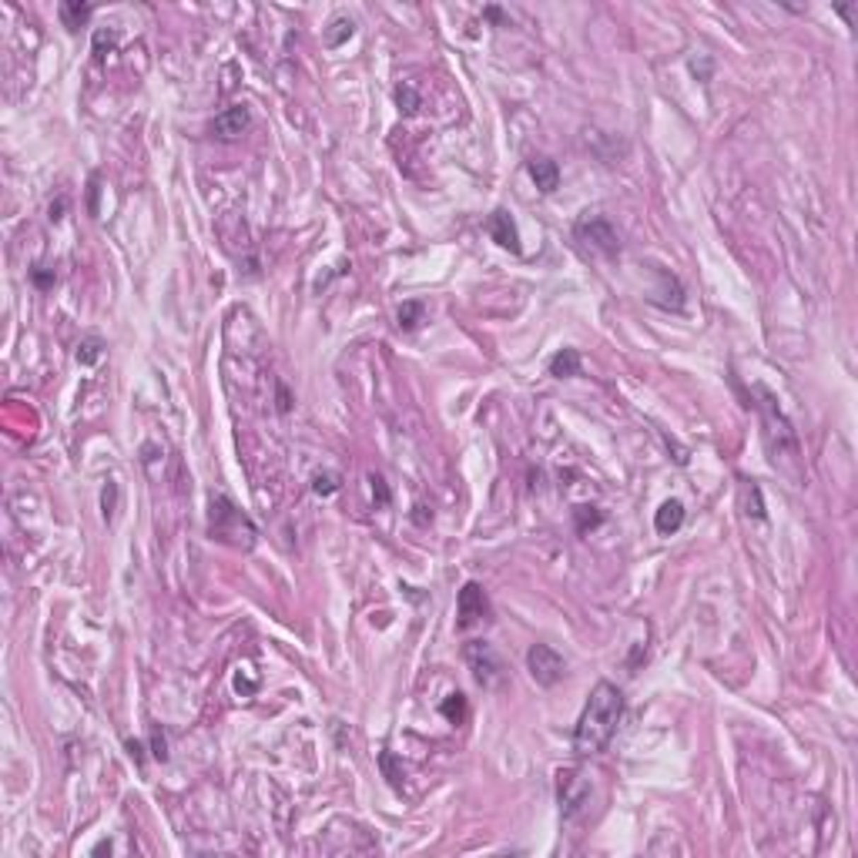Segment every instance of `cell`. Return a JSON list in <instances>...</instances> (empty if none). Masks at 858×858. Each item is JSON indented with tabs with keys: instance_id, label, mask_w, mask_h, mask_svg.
<instances>
[{
	"instance_id": "1",
	"label": "cell",
	"mask_w": 858,
	"mask_h": 858,
	"mask_svg": "<svg viewBox=\"0 0 858 858\" xmlns=\"http://www.w3.org/2000/svg\"><path fill=\"white\" fill-rule=\"evenodd\" d=\"M620 717H624V694H620L617 684L601 680L590 691L587 705H584V714H580V721H576V728H574V751L580 758L601 755L603 748L610 744V738H614Z\"/></svg>"
},
{
	"instance_id": "2",
	"label": "cell",
	"mask_w": 858,
	"mask_h": 858,
	"mask_svg": "<svg viewBox=\"0 0 858 858\" xmlns=\"http://www.w3.org/2000/svg\"><path fill=\"white\" fill-rule=\"evenodd\" d=\"M208 526H211V537H218L221 543H231L238 550H248L255 543V526H252V520L242 510H235L231 500H225V497H215L211 500Z\"/></svg>"
},
{
	"instance_id": "3",
	"label": "cell",
	"mask_w": 858,
	"mask_h": 858,
	"mask_svg": "<svg viewBox=\"0 0 858 858\" xmlns=\"http://www.w3.org/2000/svg\"><path fill=\"white\" fill-rule=\"evenodd\" d=\"M574 238L580 245H587L590 252H597V255H617L620 252V238H617L614 225L607 221L603 215H584L576 218L574 225Z\"/></svg>"
},
{
	"instance_id": "4",
	"label": "cell",
	"mask_w": 858,
	"mask_h": 858,
	"mask_svg": "<svg viewBox=\"0 0 858 858\" xmlns=\"http://www.w3.org/2000/svg\"><path fill=\"white\" fill-rule=\"evenodd\" d=\"M463 657H466V664H470V671H473V678L480 680L483 688H500L503 684V678H506L503 661L497 657V651H493L487 641H470L466 644V651H463Z\"/></svg>"
},
{
	"instance_id": "5",
	"label": "cell",
	"mask_w": 858,
	"mask_h": 858,
	"mask_svg": "<svg viewBox=\"0 0 858 858\" xmlns=\"http://www.w3.org/2000/svg\"><path fill=\"white\" fill-rule=\"evenodd\" d=\"M557 801H560L564 818H576L590 805V782L574 768L560 771L557 775Z\"/></svg>"
},
{
	"instance_id": "6",
	"label": "cell",
	"mask_w": 858,
	"mask_h": 858,
	"mask_svg": "<svg viewBox=\"0 0 858 858\" xmlns=\"http://www.w3.org/2000/svg\"><path fill=\"white\" fill-rule=\"evenodd\" d=\"M526 671H530V678L537 680L540 688H553L567 674V664L550 644H533L526 651Z\"/></svg>"
},
{
	"instance_id": "7",
	"label": "cell",
	"mask_w": 858,
	"mask_h": 858,
	"mask_svg": "<svg viewBox=\"0 0 858 858\" xmlns=\"http://www.w3.org/2000/svg\"><path fill=\"white\" fill-rule=\"evenodd\" d=\"M456 627L460 630H470L473 624H483V620H489V601L487 593H483V587L480 584H466V587L460 590V597H456Z\"/></svg>"
},
{
	"instance_id": "8",
	"label": "cell",
	"mask_w": 858,
	"mask_h": 858,
	"mask_svg": "<svg viewBox=\"0 0 858 858\" xmlns=\"http://www.w3.org/2000/svg\"><path fill=\"white\" fill-rule=\"evenodd\" d=\"M248 121H252L248 108H245V104H231V108H225L221 115H215V121H211V134L221 138V141H231V138H238V134L248 128Z\"/></svg>"
},
{
	"instance_id": "9",
	"label": "cell",
	"mask_w": 858,
	"mask_h": 858,
	"mask_svg": "<svg viewBox=\"0 0 858 858\" xmlns=\"http://www.w3.org/2000/svg\"><path fill=\"white\" fill-rule=\"evenodd\" d=\"M487 231H489V238L500 245V248H510L513 255L520 252V231H516V221L510 218V211L497 208V211L489 215V221H487Z\"/></svg>"
},
{
	"instance_id": "10",
	"label": "cell",
	"mask_w": 858,
	"mask_h": 858,
	"mask_svg": "<svg viewBox=\"0 0 858 858\" xmlns=\"http://www.w3.org/2000/svg\"><path fill=\"white\" fill-rule=\"evenodd\" d=\"M526 171H530V178L537 181V188L543 195H550V192L560 188V168H557L553 158H530Z\"/></svg>"
},
{
	"instance_id": "11",
	"label": "cell",
	"mask_w": 858,
	"mask_h": 858,
	"mask_svg": "<svg viewBox=\"0 0 858 858\" xmlns=\"http://www.w3.org/2000/svg\"><path fill=\"white\" fill-rule=\"evenodd\" d=\"M680 523H684V503L680 500L661 503V510L654 513V526H657V533H664V537L678 533Z\"/></svg>"
},
{
	"instance_id": "12",
	"label": "cell",
	"mask_w": 858,
	"mask_h": 858,
	"mask_svg": "<svg viewBox=\"0 0 858 858\" xmlns=\"http://www.w3.org/2000/svg\"><path fill=\"white\" fill-rule=\"evenodd\" d=\"M576 372H580V352L576 349H560L550 359V376H557V379H570Z\"/></svg>"
},
{
	"instance_id": "13",
	"label": "cell",
	"mask_w": 858,
	"mask_h": 858,
	"mask_svg": "<svg viewBox=\"0 0 858 858\" xmlns=\"http://www.w3.org/2000/svg\"><path fill=\"white\" fill-rule=\"evenodd\" d=\"M91 4H81V0H67V4H61V21H64L67 30H77V27L84 24L91 17Z\"/></svg>"
},
{
	"instance_id": "14",
	"label": "cell",
	"mask_w": 858,
	"mask_h": 858,
	"mask_svg": "<svg viewBox=\"0 0 858 858\" xmlns=\"http://www.w3.org/2000/svg\"><path fill=\"white\" fill-rule=\"evenodd\" d=\"M101 349H104V342L98 339V335H88L81 346H77V352H74V359H77V366H94L98 359H101Z\"/></svg>"
},
{
	"instance_id": "15",
	"label": "cell",
	"mask_w": 858,
	"mask_h": 858,
	"mask_svg": "<svg viewBox=\"0 0 858 858\" xmlns=\"http://www.w3.org/2000/svg\"><path fill=\"white\" fill-rule=\"evenodd\" d=\"M342 489V480H339V473H315L312 476V493H319V497H332V493H339Z\"/></svg>"
},
{
	"instance_id": "16",
	"label": "cell",
	"mask_w": 858,
	"mask_h": 858,
	"mask_svg": "<svg viewBox=\"0 0 858 858\" xmlns=\"http://www.w3.org/2000/svg\"><path fill=\"white\" fill-rule=\"evenodd\" d=\"M423 322V302H402L399 306V329H416Z\"/></svg>"
},
{
	"instance_id": "17",
	"label": "cell",
	"mask_w": 858,
	"mask_h": 858,
	"mask_svg": "<svg viewBox=\"0 0 858 858\" xmlns=\"http://www.w3.org/2000/svg\"><path fill=\"white\" fill-rule=\"evenodd\" d=\"M396 104H399L402 115H416V111H419V94H416V88H412V84H399Z\"/></svg>"
},
{
	"instance_id": "18",
	"label": "cell",
	"mask_w": 858,
	"mask_h": 858,
	"mask_svg": "<svg viewBox=\"0 0 858 858\" xmlns=\"http://www.w3.org/2000/svg\"><path fill=\"white\" fill-rule=\"evenodd\" d=\"M332 27H335V30H329V34H325V44H329V47H339L346 37H352V34H356V24H352L349 17H339V21H332Z\"/></svg>"
},
{
	"instance_id": "19",
	"label": "cell",
	"mask_w": 858,
	"mask_h": 858,
	"mask_svg": "<svg viewBox=\"0 0 858 858\" xmlns=\"http://www.w3.org/2000/svg\"><path fill=\"white\" fill-rule=\"evenodd\" d=\"M443 714H446L453 724H463V717H466V697H463V694H449L446 701H443Z\"/></svg>"
},
{
	"instance_id": "20",
	"label": "cell",
	"mask_w": 858,
	"mask_h": 858,
	"mask_svg": "<svg viewBox=\"0 0 858 858\" xmlns=\"http://www.w3.org/2000/svg\"><path fill=\"white\" fill-rule=\"evenodd\" d=\"M603 520V513L601 510H593V506H580L576 510V526L580 530H587V526H597Z\"/></svg>"
},
{
	"instance_id": "21",
	"label": "cell",
	"mask_w": 858,
	"mask_h": 858,
	"mask_svg": "<svg viewBox=\"0 0 858 858\" xmlns=\"http://www.w3.org/2000/svg\"><path fill=\"white\" fill-rule=\"evenodd\" d=\"M369 483H372V493L379 497V506H385V503H389V487H385V480H383V476L372 473V476H369Z\"/></svg>"
},
{
	"instance_id": "22",
	"label": "cell",
	"mask_w": 858,
	"mask_h": 858,
	"mask_svg": "<svg viewBox=\"0 0 858 858\" xmlns=\"http://www.w3.org/2000/svg\"><path fill=\"white\" fill-rule=\"evenodd\" d=\"M158 761H168V744H165V734L161 731H154V751H151Z\"/></svg>"
},
{
	"instance_id": "23",
	"label": "cell",
	"mask_w": 858,
	"mask_h": 858,
	"mask_svg": "<svg viewBox=\"0 0 858 858\" xmlns=\"http://www.w3.org/2000/svg\"><path fill=\"white\" fill-rule=\"evenodd\" d=\"M98 192H101V178L94 175V178H91V205H88L91 215H98Z\"/></svg>"
},
{
	"instance_id": "24",
	"label": "cell",
	"mask_w": 858,
	"mask_h": 858,
	"mask_svg": "<svg viewBox=\"0 0 858 858\" xmlns=\"http://www.w3.org/2000/svg\"><path fill=\"white\" fill-rule=\"evenodd\" d=\"M104 44L111 47V44H115V34H104V30H98V37H94V51L104 54Z\"/></svg>"
},
{
	"instance_id": "25",
	"label": "cell",
	"mask_w": 858,
	"mask_h": 858,
	"mask_svg": "<svg viewBox=\"0 0 858 858\" xmlns=\"http://www.w3.org/2000/svg\"><path fill=\"white\" fill-rule=\"evenodd\" d=\"M34 282H37L40 289H51V285H54V275H51V272H44V269H34Z\"/></svg>"
},
{
	"instance_id": "26",
	"label": "cell",
	"mask_w": 858,
	"mask_h": 858,
	"mask_svg": "<svg viewBox=\"0 0 858 858\" xmlns=\"http://www.w3.org/2000/svg\"><path fill=\"white\" fill-rule=\"evenodd\" d=\"M111 506H115V483H108L104 489V516H111Z\"/></svg>"
},
{
	"instance_id": "27",
	"label": "cell",
	"mask_w": 858,
	"mask_h": 858,
	"mask_svg": "<svg viewBox=\"0 0 858 858\" xmlns=\"http://www.w3.org/2000/svg\"><path fill=\"white\" fill-rule=\"evenodd\" d=\"M128 751H131V758H138V761H141V758H144V755H141L144 744H141V741H128Z\"/></svg>"
},
{
	"instance_id": "28",
	"label": "cell",
	"mask_w": 858,
	"mask_h": 858,
	"mask_svg": "<svg viewBox=\"0 0 858 858\" xmlns=\"http://www.w3.org/2000/svg\"><path fill=\"white\" fill-rule=\"evenodd\" d=\"M487 17H489V21H497V24H503V13H500V7H487Z\"/></svg>"
}]
</instances>
